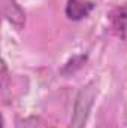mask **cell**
I'll return each mask as SVG.
<instances>
[{"instance_id": "cell-1", "label": "cell", "mask_w": 127, "mask_h": 128, "mask_svg": "<svg viewBox=\"0 0 127 128\" xmlns=\"http://www.w3.org/2000/svg\"><path fill=\"white\" fill-rule=\"evenodd\" d=\"M94 9V3L88 0H67L66 4V15L69 20L79 21L88 16V14Z\"/></svg>"}]
</instances>
